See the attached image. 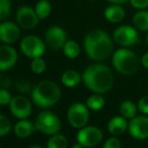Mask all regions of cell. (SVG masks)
<instances>
[{"label":"cell","instance_id":"cell-1","mask_svg":"<svg viewBox=\"0 0 148 148\" xmlns=\"http://www.w3.org/2000/svg\"><path fill=\"white\" fill-rule=\"evenodd\" d=\"M84 85L93 93L109 92L114 85V75L111 68L101 63L88 66L82 73Z\"/></svg>","mask_w":148,"mask_h":148},{"label":"cell","instance_id":"cell-2","mask_svg":"<svg viewBox=\"0 0 148 148\" xmlns=\"http://www.w3.org/2000/svg\"><path fill=\"white\" fill-rule=\"evenodd\" d=\"M113 40L103 29H92L84 38V51L93 61L107 60L113 53Z\"/></svg>","mask_w":148,"mask_h":148},{"label":"cell","instance_id":"cell-3","mask_svg":"<svg viewBox=\"0 0 148 148\" xmlns=\"http://www.w3.org/2000/svg\"><path fill=\"white\" fill-rule=\"evenodd\" d=\"M61 99V89L53 80H42L32 90V99L40 109L55 106Z\"/></svg>","mask_w":148,"mask_h":148},{"label":"cell","instance_id":"cell-4","mask_svg":"<svg viewBox=\"0 0 148 148\" xmlns=\"http://www.w3.org/2000/svg\"><path fill=\"white\" fill-rule=\"evenodd\" d=\"M112 63L119 73L123 75H132L137 70L139 61L134 52L122 48L114 53Z\"/></svg>","mask_w":148,"mask_h":148},{"label":"cell","instance_id":"cell-5","mask_svg":"<svg viewBox=\"0 0 148 148\" xmlns=\"http://www.w3.org/2000/svg\"><path fill=\"white\" fill-rule=\"evenodd\" d=\"M37 130L45 135H54L61 130V121L55 113L51 111H43L38 114L35 120Z\"/></svg>","mask_w":148,"mask_h":148},{"label":"cell","instance_id":"cell-6","mask_svg":"<svg viewBox=\"0 0 148 148\" xmlns=\"http://www.w3.org/2000/svg\"><path fill=\"white\" fill-rule=\"evenodd\" d=\"M67 120L71 127L81 129L86 126L89 121V108L86 103H73L67 111Z\"/></svg>","mask_w":148,"mask_h":148},{"label":"cell","instance_id":"cell-7","mask_svg":"<svg viewBox=\"0 0 148 148\" xmlns=\"http://www.w3.org/2000/svg\"><path fill=\"white\" fill-rule=\"evenodd\" d=\"M46 45L39 37L34 35H29L25 37L21 41L19 48L23 55L29 58H37L42 57L46 52Z\"/></svg>","mask_w":148,"mask_h":148},{"label":"cell","instance_id":"cell-8","mask_svg":"<svg viewBox=\"0 0 148 148\" xmlns=\"http://www.w3.org/2000/svg\"><path fill=\"white\" fill-rule=\"evenodd\" d=\"M103 138V131L99 128L87 125L79 129L76 136L77 142H79L83 147H95L101 143Z\"/></svg>","mask_w":148,"mask_h":148},{"label":"cell","instance_id":"cell-9","mask_svg":"<svg viewBox=\"0 0 148 148\" xmlns=\"http://www.w3.org/2000/svg\"><path fill=\"white\" fill-rule=\"evenodd\" d=\"M113 38L115 43L122 47H130L140 42L136 29L130 25H122L117 27L114 32Z\"/></svg>","mask_w":148,"mask_h":148},{"label":"cell","instance_id":"cell-10","mask_svg":"<svg viewBox=\"0 0 148 148\" xmlns=\"http://www.w3.org/2000/svg\"><path fill=\"white\" fill-rule=\"evenodd\" d=\"M9 109L13 117L18 120L27 119L32 115V111H33L31 101L21 95L12 97L9 103Z\"/></svg>","mask_w":148,"mask_h":148},{"label":"cell","instance_id":"cell-11","mask_svg":"<svg viewBox=\"0 0 148 148\" xmlns=\"http://www.w3.org/2000/svg\"><path fill=\"white\" fill-rule=\"evenodd\" d=\"M39 16L35 8L31 6H21L16 11V23L23 29H33L39 23Z\"/></svg>","mask_w":148,"mask_h":148},{"label":"cell","instance_id":"cell-12","mask_svg":"<svg viewBox=\"0 0 148 148\" xmlns=\"http://www.w3.org/2000/svg\"><path fill=\"white\" fill-rule=\"evenodd\" d=\"M45 41L51 50H60L64 47L67 40V34L61 27L54 25L46 32Z\"/></svg>","mask_w":148,"mask_h":148},{"label":"cell","instance_id":"cell-13","mask_svg":"<svg viewBox=\"0 0 148 148\" xmlns=\"http://www.w3.org/2000/svg\"><path fill=\"white\" fill-rule=\"evenodd\" d=\"M129 133L137 140H144L148 138V117L147 116H135L130 120Z\"/></svg>","mask_w":148,"mask_h":148},{"label":"cell","instance_id":"cell-14","mask_svg":"<svg viewBox=\"0 0 148 148\" xmlns=\"http://www.w3.org/2000/svg\"><path fill=\"white\" fill-rule=\"evenodd\" d=\"M18 59V54L9 44H4L0 47V71L5 72L14 67Z\"/></svg>","mask_w":148,"mask_h":148},{"label":"cell","instance_id":"cell-15","mask_svg":"<svg viewBox=\"0 0 148 148\" xmlns=\"http://www.w3.org/2000/svg\"><path fill=\"white\" fill-rule=\"evenodd\" d=\"M21 36L19 25L12 21H2L0 25V40L4 44H13Z\"/></svg>","mask_w":148,"mask_h":148},{"label":"cell","instance_id":"cell-16","mask_svg":"<svg viewBox=\"0 0 148 148\" xmlns=\"http://www.w3.org/2000/svg\"><path fill=\"white\" fill-rule=\"evenodd\" d=\"M129 128L127 119L123 116H117L112 118L108 123V130L114 136H120L124 134Z\"/></svg>","mask_w":148,"mask_h":148},{"label":"cell","instance_id":"cell-17","mask_svg":"<svg viewBox=\"0 0 148 148\" xmlns=\"http://www.w3.org/2000/svg\"><path fill=\"white\" fill-rule=\"evenodd\" d=\"M37 130L35 123L27 119L19 120L13 127V133L18 138H27Z\"/></svg>","mask_w":148,"mask_h":148},{"label":"cell","instance_id":"cell-18","mask_svg":"<svg viewBox=\"0 0 148 148\" xmlns=\"http://www.w3.org/2000/svg\"><path fill=\"white\" fill-rule=\"evenodd\" d=\"M125 10L121 4H112L105 9V17L112 23H119L125 18Z\"/></svg>","mask_w":148,"mask_h":148},{"label":"cell","instance_id":"cell-19","mask_svg":"<svg viewBox=\"0 0 148 148\" xmlns=\"http://www.w3.org/2000/svg\"><path fill=\"white\" fill-rule=\"evenodd\" d=\"M82 80V75L75 70H66L61 76V82L66 87H75Z\"/></svg>","mask_w":148,"mask_h":148},{"label":"cell","instance_id":"cell-20","mask_svg":"<svg viewBox=\"0 0 148 148\" xmlns=\"http://www.w3.org/2000/svg\"><path fill=\"white\" fill-rule=\"evenodd\" d=\"M133 25L137 29L142 32H148V10L138 11L133 16Z\"/></svg>","mask_w":148,"mask_h":148},{"label":"cell","instance_id":"cell-21","mask_svg":"<svg viewBox=\"0 0 148 148\" xmlns=\"http://www.w3.org/2000/svg\"><path fill=\"white\" fill-rule=\"evenodd\" d=\"M138 107L131 101H124L120 105V113L126 119H133L135 116H137Z\"/></svg>","mask_w":148,"mask_h":148},{"label":"cell","instance_id":"cell-22","mask_svg":"<svg viewBox=\"0 0 148 148\" xmlns=\"http://www.w3.org/2000/svg\"><path fill=\"white\" fill-rule=\"evenodd\" d=\"M63 53L69 59H75L80 54V46L76 41L68 40L63 47Z\"/></svg>","mask_w":148,"mask_h":148},{"label":"cell","instance_id":"cell-23","mask_svg":"<svg viewBox=\"0 0 148 148\" xmlns=\"http://www.w3.org/2000/svg\"><path fill=\"white\" fill-rule=\"evenodd\" d=\"M106 105V101L101 93H93L86 99V106L91 111H101Z\"/></svg>","mask_w":148,"mask_h":148},{"label":"cell","instance_id":"cell-24","mask_svg":"<svg viewBox=\"0 0 148 148\" xmlns=\"http://www.w3.org/2000/svg\"><path fill=\"white\" fill-rule=\"evenodd\" d=\"M35 10L40 19H45L51 14L52 5L48 0H40L36 4Z\"/></svg>","mask_w":148,"mask_h":148},{"label":"cell","instance_id":"cell-25","mask_svg":"<svg viewBox=\"0 0 148 148\" xmlns=\"http://www.w3.org/2000/svg\"><path fill=\"white\" fill-rule=\"evenodd\" d=\"M48 148H67L68 140L64 135L57 133L51 136L49 141L47 142Z\"/></svg>","mask_w":148,"mask_h":148},{"label":"cell","instance_id":"cell-26","mask_svg":"<svg viewBox=\"0 0 148 148\" xmlns=\"http://www.w3.org/2000/svg\"><path fill=\"white\" fill-rule=\"evenodd\" d=\"M46 62L42 57L34 58L31 62V70L35 74H42L46 70Z\"/></svg>","mask_w":148,"mask_h":148},{"label":"cell","instance_id":"cell-27","mask_svg":"<svg viewBox=\"0 0 148 148\" xmlns=\"http://www.w3.org/2000/svg\"><path fill=\"white\" fill-rule=\"evenodd\" d=\"M11 122L5 115H0V137H4L10 132Z\"/></svg>","mask_w":148,"mask_h":148},{"label":"cell","instance_id":"cell-28","mask_svg":"<svg viewBox=\"0 0 148 148\" xmlns=\"http://www.w3.org/2000/svg\"><path fill=\"white\" fill-rule=\"evenodd\" d=\"M11 10L10 0H0V19L4 21L9 14Z\"/></svg>","mask_w":148,"mask_h":148},{"label":"cell","instance_id":"cell-29","mask_svg":"<svg viewBox=\"0 0 148 148\" xmlns=\"http://www.w3.org/2000/svg\"><path fill=\"white\" fill-rule=\"evenodd\" d=\"M13 97H11L10 92L6 88H1L0 90V105L6 106L9 105Z\"/></svg>","mask_w":148,"mask_h":148},{"label":"cell","instance_id":"cell-30","mask_svg":"<svg viewBox=\"0 0 148 148\" xmlns=\"http://www.w3.org/2000/svg\"><path fill=\"white\" fill-rule=\"evenodd\" d=\"M138 111L141 112L144 115H148V95L142 97L141 99L138 101L137 103Z\"/></svg>","mask_w":148,"mask_h":148},{"label":"cell","instance_id":"cell-31","mask_svg":"<svg viewBox=\"0 0 148 148\" xmlns=\"http://www.w3.org/2000/svg\"><path fill=\"white\" fill-rule=\"evenodd\" d=\"M121 146H122L121 141L116 136L107 139V141L103 144V147L105 148H120Z\"/></svg>","mask_w":148,"mask_h":148},{"label":"cell","instance_id":"cell-32","mask_svg":"<svg viewBox=\"0 0 148 148\" xmlns=\"http://www.w3.org/2000/svg\"><path fill=\"white\" fill-rule=\"evenodd\" d=\"M130 4L136 9H146L148 7V0H129Z\"/></svg>","mask_w":148,"mask_h":148},{"label":"cell","instance_id":"cell-33","mask_svg":"<svg viewBox=\"0 0 148 148\" xmlns=\"http://www.w3.org/2000/svg\"><path fill=\"white\" fill-rule=\"evenodd\" d=\"M15 86L19 90V92L21 93L29 92V89H31V84H29V82L27 80H18Z\"/></svg>","mask_w":148,"mask_h":148},{"label":"cell","instance_id":"cell-34","mask_svg":"<svg viewBox=\"0 0 148 148\" xmlns=\"http://www.w3.org/2000/svg\"><path fill=\"white\" fill-rule=\"evenodd\" d=\"M10 80L5 76L4 74L1 75V88H7V87L10 85Z\"/></svg>","mask_w":148,"mask_h":148},{"label":"cell","instance_id":"cell-35","mask_svg":"<svg viewBox=\"0 0 148 148\" xmlns=\"http://www.w3.org/2000/svg\"><path fill=\"white\" fill-rule=\"evenodd\" d=\"M141 64H142V66H143L144 68L148 69V52H147V53H145L143 56H142V58H141Z\"/></svg>","mask_w":148,"mask_h":148},{"label":"cell","instance_id":"cell-36","mask_svg":"<svg viewBox=\"0 0 148 148\" xmlns=\"http://www.w3.org/2000/svg\"><path fill=\"white\" fill-rule=\"evenodd\" d=\"M112 4H124V3L128 2L129 0H108Z\"/></svg>","mask_w":148,"mask_h":148},{"label":"cell","instance_id":"cell-37","mask_svg":"<svg viewBox=\"0 0 148 148\" xmlns=\"http://www.w3.org/2000/svg\"><path fill=\"white\" fill-rule=\"evenodd\" d=\"M146 42H147V44H148V35H147V37H146Z\"/></svg>","mask_w":148,"mask_h":148}]
</instances>
